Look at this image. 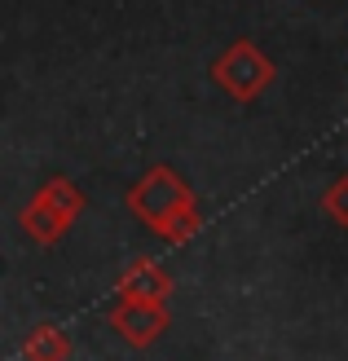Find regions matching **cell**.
<instances>
[{
    "mask_svg": "<svg viewBox=\"0 0 348 361\" xmlns=\"http://www.w3.org/2000/svg\"><path fill=\"white\" fill-rule=\"evenodd\" d=\"M128 212L168 243H190L194 233L203 229V212L194 203V190L186 185V176L172 172L168 164H155L133 190H128Z\"/></svg>",
    "mask_w": 348,
    "mask_h": 361,
    "instance_id": "cell-1",
    "label": "cell"
},
{
    "mask_svg": "<svg viewBox=\"0 0 348 361\" xmlns=\"http://www.w3.org/2000/svg\"><path fill=\"white\" fill-rule=\"evenodd\" d=\"M273 75H278V71H273L269 53L251 40H234L221 58L212 62V80L221 84L234 102H256L273 84Z\"/></svg>",
    "mask_w": 348,
    "mask_h": 361,
    "instance_id": "cell-2",
    "label": "cell"
},
{
    "mask_svg": "<svg viewBox=\"0 0 348 361\" xmlns=\"http://www.w3.org/2000/svg\"><path fill=\"white\" fill-rule=\"evenodd\" d=\"M111 326L124 335L133 348H150L155 339L168 331V304H145V300H115Z\"/></svg>",
    "mask_w": 348,
    "mask_h": 361,
    "instance_id": "cell-3",
    "label": "cell"
},
{
    "mask_svg": "<svg viewBox=\"0 0 348 361\" xmlns=\"http://www.w3.org/2000/svg\"><path fill=\"white\" fill-rule=\"evenodd\" d=\"M172 278L159 260H133L124 269V278L115 286V300H145V304H168Z\"/></svg>",
    "mask_w": 348,
    "mask_h": 361,
    "instance_id": "cell-4",
    "label": "cell"
},
{
    "mask_svg": "<svg viewBox=\"0 0 348 361\" xmlns=\"http://www.w3.org/2000/svg\"><path fill=\"white\" fill-rule=\"evenodd\" d=\"M18 225H23V233H27L31 243H40V247H53V243H58L62 233L71 229V221H66V216H62L58 207H49L40 194H35L31 203L23 207V216H18Z\"/></svg>",
    "mask_w": 348,
    "mask_h": 361,
    "instance_id": "cell-5",
    "label": "cell"
},
{
    "mask_svg": "<svg viewBox=\"0 0 348 361\" xmlns=\"http://www.w3.org/2000/svg\"><path fill=\"white\" fill-rule=\"evenodd\" d=\"M23 357L27 361H66L71 357V335L62 326H53V322H40L35 331H27Z\"/></svg>",
    "mask_w": 348,
    "mask_h": 361,
    "instance_id": "cell-6",
    "label": "cell"
},
{
    "mask_svg": "<svg viewBox=\"0 0 348 361\" xmlns=\"http://www.w3.org/2000/svg\"><path fill=\"white\" fill-rule=\"evenodd\" d=\"M40 198H44L49 207H58V212L66 216L71 225H76V216H80V212L88 207V198H84V190L76 185V180H66V176H49L44 185H40Z\"/></svg>",
    "mask_w": 348,
    "mask_h": 361,
    "instance_id": "cell-7",
    "label": "cell"
},
{
    "mask_svg": "<svg viewBox=\"0 0 348 361\" xmlns=\"http://www.w3.org/2000/svg\"><path fill=\"white\" fill-rule=\"evenodd\" d=\"M322 207H326V216H331L335 225H344V229H348V172H344V176H335L331 185H326Z\"/></svg>",
    "mask_w": 348,
    "mask_h": 361,
    "instance_id": "cell-8",
    "label": "cell"
}]
</instances>
